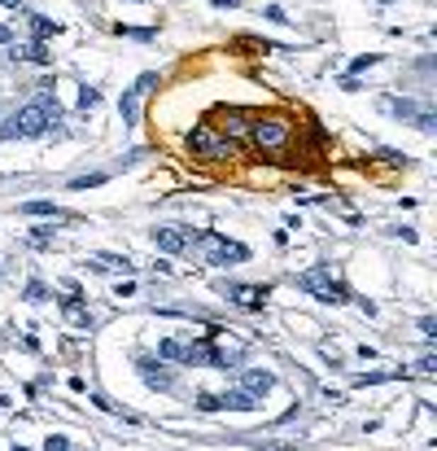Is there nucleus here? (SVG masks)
<instances>
[{
  "mask_svg": "<svg viewBox=\"0 0 437 451\" xmlns=\"http://www.w3.org/2000/svg\"><path fill=\"white\" fill-rule=\"evenodd\" d=\"M215 5H219V9H237V5H241V0H215Z\"/></svg>",
  "mask_w": 437,
  "mask_h": 451,
  "instance_id": "27",
  "label": "nucleus"
},
{
  "mask_svg": "<svg viewBox=\"0 0 437 451\" xmlns=\"http://www.w3.org/2000/svg\"><path fill=\"white\" fill-rule=\"evenodd\" d=\"M13 451H27V447H13Z\"/></svg>",
  "mask_w": 437,
  "mask_h": 451,
  "instance_id": "30",
  "label": "nucleus"
},
{
  "mask_svg": "<svg viewBox=\"0 0 437 451\" xmlns=\"http://www.w3.org/2000/svg\"><path fill=\"white\" fill-rule=\"evenodd\" d=\"M62 311H66V320H70V324H79L84 333L92 329V311H88V307H84V303H79V298H74V294H70V298H62Z\"/></svg>",
  "mask_w": 437,
  "mask_h": 451,
  "instance_id": "11",
  "label": "nucleus"
},
{
  "mask_svg": "<svg viewBox=\"0 0 437 451\" xmlns=\"http://www.w3.org/2000/svg\"><path fill=\"white\" fill-rule=\"evenodd\" d=\"M31 31H35V40H48V35H57V22H48V18L31 13Z\"/></svg>",
  "mask_w": 437,
  "mask_h": 451,
  "instance_id": "16",
  "label": "nucleus"
},
{
  "mask_svg": "<svg viewBox=\"0 0 437 451\" xmlns=\"http://www.w3.org/2000/svg\"><path fill=\"white\" fill-rule=\"evenodd\" d=\"M96 106H101V92H96V88H84V92H79V110L88 114V110H96Z\"/></svg>",
  "mask_w": 437,
  "mask_h": 451,
  "instance_id": "20",
  "label": "nucleus"
},
{
  "mask_svg": "<svg viewBox=\"0 0 437 451\" xmlns=\"http://www.w3.org/2000/svg\"><path fill=\"white\" fill-rule=\"evenodd\" d=\"M227 298H232L237 307H245V311H263L267 289H259V285H227Z\"/></svg>",
  "mask_w": 437,
  "mask_h": 451,
  "instance_id": "9",
  "label": "nucleus"
},
{
  "mask_svg": "<svg viewBox=\"0 0 437 451\" xmlns=\"http://www.w3.org/2000/svg\"><path fill=\"white\" fill-rule=\"evenodd\" d=\"M249 136H254V145H263V149H285L289 145V123L285 118H254Z\"/></svg>",
  "mask_w": 437,
  "mask_h": 451,
  "instance_id": "6",
  "label": "nucleus"
},
{
  "mask_svg": "<svg viewBox=\"0 0 437 451\" xmlns=\"http://www.w3.org/2000/svg\"><path fill=\"white\" fill-rule=\"evenodd\" d=\"M140 372H144V382H149V386L171 390V372L162 368V360H140Z\"/></svg>",
  "mask_w": 437,
  "mask_h": 451,
  "instance_id": "13",
  "label": "nucleus"
},
{
  "mask_svg": "<svg viewBox=\"0 0 437 451\" xmlns=\"http://www.w3.org/2000/svg\"><path fill=\"white\" fill-rule=\"evenodd\" d=\"M92 267H118V272H132V259H118V255H96Z\"/></svg>",
  "mask_w": 437,
  "mask_h": 451,
  "instance_id": "17",
  "label": "nucleus"
},
{
  "mask_svg": "<svg viewBox=\"0 0 437 451\" xmlns=\"http://www.w3.org/2000/svg\"><path fill=\"white\" fill-rule=\"evenodd\" d=\"M215 118H223L219 128H223L227 136H245V132L254 128V114H249V110H219Z\"/></svg>",
  "mask_w": 437,
  "mask_h": 451,
  "instance_id": "10",
  "label": "nucleus"
},
{
  "mask_svg": "<svg viewBox=\"0 0 437 451\" xmlns=\"http://www.w3.org/2000/svg\"><path fill=\"white\" fill-rule=\"evenodd\" d=\"M48 88H53V84H40V101L22 106L5 128H0V136H5V140H35V136H44L48 123H57V101H48Z\"/></svg>",
  "mask_w": 437,
  "mask_h": 451,
  "instance_id": "1",
  "label": "nucleus"
},
{
  "mask_svg": "<svg viewBox=\"0 0 437 451\" xmlns=\"http://www.w3.org/2000/svg\"><path fill=\"white\" fill-rule=\"evenodd\" d=\"M188 149L197 158H205V162H219V158H232L237 154V145L227 140V136H219L210 123H197V128L188 132Z\"/></svg>",
  "mask_w": 437,
  "mask_h": 451,
  "instance_id": "4",
  "label": "nucleus"
},
{
  "mask_svg": "<svg viewBox=\"0 0 437 451\" xmlns=\"http://www.w3.org/2000/svg\"><path fill=\"white\" fill-rule=\"evenodd\" d=\"M193 241L201 245V255H205V263H215V267H232V263H245L249 259V250L241 245V241H227V237H219V233H193Z\"/></svg>",
  "mask_w": 437,
  "mask_h": 451,
  "instance_id": "2",
  "label": "nucleus"
},
{
  "mask_svg": "<svg viewBox=\"0 0 437 451\" xmlns=\"http://www.w3.org/2000/svg\"><path fill=\"white\" fill-rule=\"evenodd\" d=\"M18 211H22V215H57V206H53V202H22Z\"/></svg>",
  "mask_w": 437,
  "mask_h": 451,
  "instance_id": "19",
  "label": "nucleus"
},
{
  "mask_svg": "<svg viewBox=\"0 0 437 451\" xmlns=\"http://www.w3.org/2000/svg\"><path fill=\"white\" fill-rule=\"evenodd\" d=\"M420 338H424V342H433V338H437V320H433V316H424V320H420Z\"/></svg>",
  "mask_w": 437,
  "mask_h": 451,
  "instance_id": "22",
  "label": "nucleus"
},
{
  "mask_svg": "<svg viewBox=\"0 0 437 451\" xmlns=\"http://www.w3.org/2000/svg\"><path fill=\"white\" fill-rule=\"evenodd\" d=\"M380 110H390V114H398V118H416V128H420V132H433V110H429V106H416V101H394V96H385Z\"/></svg>",
  "mask_w": 437,
  "mask_h": 451,
  "instance_id": "7",
  "label": "nucleus"
},
{
  "mask_svg": "<svg viewBox=\"0 0 437 451\" xmlns=\"http://www.w3.org/2000/svg\"><path fill=\"white\" fill-rule=\"evenodd\" d=\"M219 408H232V412H254L259 403H254V394H245V390H227V394H219Z\"/></svg>",
  "mask_w": 437,
  "mask_h": 451,
  "instance_id": "14",
  "label": "nucleus"
},
{
  "mask_svg": "<svg viewBox=\"0 0 437 451\" xmlns=\"http://www.w3.org/2000/svg\"><path fill=\"white\" fill-rule=\"evenodd\" d=\"M153 84H158V74H140V79L132 84V88H127L123 92V101H118V110H123V123H127V128H136V123H140V101H144V96L153 92Z\"/></svg>",
  "mask_w": 437,
  "mask_h": 451,
  "instance_id": "5",
  "label": "nucleus"
},
{
  "mask_svg": "<svg viewBox=\"0 0 437 451\" xmlns=\"http://www.w3.org/2000/svg\"><path fill=\"white\" fill-rule=\"evenodd\" d=\"M416 372H437V360H433V355H424V360L416 364Z\"/></svg>",
  "mask_w": 437,
  "mask_h": 451,
  "instance_id": "26",
  "label": "nucleus"
},
{
  "mask_svg": "<svg viewBox=\"0 0 437 451\" xmlns=\"http://www.w3.org/2000/svg\"><path fill=\"white\" fill-rule=\"evenodd\" d=\"M9 40H13V35H9V27H0V44H9Z\"/></svg>",
  "mask_w": 437,
  "mask_h": 451,
  "instance_id": "28",
  "label": "nucleus"
},
{
  "mask_svg": "<svg viewBox=\"0 0 437 451\" xmlns=\"http://www.w3.org/2000/svg\"><path fill=\"white\" fill-rule=\"evenodd\" d=\"M44 294H48V289H44L40 281H31V285H27V298H31V303H40V298H44Z\"/></svg>",
  "mask_w": 437,
  "mask_h": 451,
  "instance_id": "24",
  "label": "nucleus"
},
{
  "mask_svg": "<svg viewBox=\"0 0 437 451\" xmlns=\"http://www.w3.org/2000/svg\"><path fill=\"white\" fill-rule=\"evenodd\" d=\"M153 245L166 250V255H179V250L193 245V228H153Z\"/></svg>",
  "mask_w": 437,
  "mask_h": 451,
  "instance_id": "8",
  "label": "nucleus"
},
{
  "mask_svg": "<svg viewBox=\"0 0 437 451\" xmlns=\"http://www.w3.org/2000/svg\"><path fill=\"white\" fill-rule=\"evenodd\" d=\"M22 57H27V62H40V66H44V62H48V44H44V40L27 44V48H22Z\"/></svg>",
  "mask_w": 437,
  "mask_h": 451,
  "instance_id": "18",
  "label": "nucleus"
},
{
  "mask_svg": "<svg viewBox=\"0 0 437 451\" xmlns=\"http://www.w3.org/2000/svg\"><path fill=\"white\" fill-rule=\"evenodd\" d=\"M241 382H245V394H267L271 386H276V377L267 368H249V372H241Z\"/></svg>",
  "mask_w": 437,
  "mask_h": 451,
  "instance_id": "12",
  "label": "nucleus"
},
{
  "mask_svg": "<svg viewBox=\"0 0 437 451\" xmlns=\"http://www.w3.org/2000/svg\"><path fill=\"white\" fill-rule=\"evenodd\" d=\"M44 451H70V442H66V438H48Z\"/></svg>",
  "mask_w": 437,
  "mask_h": 451,
  "instance_id": "25",
  "label": "nucleus"
},
{
  "mask_svg": "<svg viewBox=\"0 0 437 451\" xmlns=\"http://www.w3.org/2000/svg\"><path fill=\"white\" fill-rule=\"evenodd\" d=\"M0 5H9V9H18V5H22V0H0Z\"/></svg>",
  "mask_w": 437,
  "mask_h": 451,
  "instance_id": "29",
  "label": "nucleus"
},
{
  "mask_svg": "<svg viewBox=\"0 0 437 451\" xmlns=\"http://www.w3.org/2000/svg\"><path fill=\"white\" fill-rule=\"evenodd\" d=\"M297 289H306L311 298H319V303H346L350 298V289L332 277V267L324 263V267H311V272H302L297 277Z\"/></svg>",
  "mask_w": 437,
  "mask_h": 451,
  "instance_id": "3",
  "label": "nucleus"
},
{
  "mask_svg": "<svg viewBox=\"0 0 437 451\" xmlns=\"http://www.w3.org/2000/svg\"><path fill=\"white\" fill-rule=\"evenodd\" d=\"M197 408L201 412H219V394H197Z\"/></svg>",
  "mask_w": 437,
  "mask_h": 451,
  "instance_id": "23",
  "label": "nucleus"
},
{
  "mask_svg": "<svg viewBox=\"0 0 437 451\" xmlns=\"http://www.w3.org/2000/svg\"><path fill=\"white\" fill-rule=\"evenodd\" d=\"M96 184H106V175H79V180H70V189H96Z\"/></svg>",
  "mask_w": 437,
  "mask_h": 451,
  "instance_id": "21",
  "label": "nucleus"
},
{
  "mask_svg": "<svg viewBox=\"0 0 437 451\" xmlns=\"http://www.w3.org/2000/svg\"><path fill=\"white\" fill-rule=\"evenodd\" d=\"M158 360L188 364V346H184V342H175V338H166V342H158Z\"/></svg>",
  "mask_w": 437,
  "mask_h": 451,
  "instance_id": "15",
  "label": "nucleus"
},
{
  "mask_svg": "<svg viewBox=\"0 0 437 451\" xmlns=\"http://www.w3.org/2000/svg\"><path fill=\"white\" fill-rule=\"evenodd\" d=\"M136 5H144V0H136Z\"/></svg>",
  "mask_w": 437,
  "mask_h": 451,
  "instance_id": "31",
  "label": "nucleus"
}]
</instances>
